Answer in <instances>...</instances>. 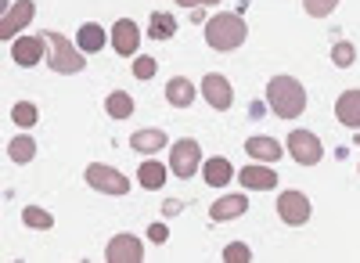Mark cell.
I'll use <instances>...</instances> for the list:
<instances>
[{
    "label": "cell",
    "instance_id": "obj_11",
    "mask_svg": "<svg viewBox=\"0 0 360 263\" xmlns=\"http://www.w3.org/2000/svg\"><path fill=\"white\" fill-rule=\"evenodd\" d=\"M141 256H144V242L137 235H115L105 249L108 263H141Z\"/></svg>",
    "mask_w": 360,
    "mask_h": 263
},
{
    "label": "cell",
    "instance_id": "obj_15",
    "mask_svg": "<svg viewBox=\"0 0 360 263\" xmlns=\"http://www.w3.org/2000/svg\"><path fill=\"white\" fill-rule=\"evenodd\" d=\"M335 120L349 130H360V91H342L335 101Z\"/></svg>",
    "mask_w": 360,
    "mask_h": 263
},
{
    "label": "cell",
    "instance_id": "obj_5",
    "mask_svg": "<svg viewBox=\"0 0 360 263\" xmlns=\"http://www.w3.org/2000/svg\"><path fill=\"white\" fill-rule=\"evenodd\" d=\"M83 177H86V184H90V188L101 191V195H127V191H130V181H127L119 169L105 166V162H90Z\"/></svg>",
    "mask_w": 360,
    "mask_h": 263
},
{
    "label": "cell",
    "instance_id": "obj_17",
    "mask_svg": "<svg viewBox=\"0 0 360 263\" xmlns=\"http://www.w3.org/2000/svg\"><path fill=\"white\" fill-rule=\"evenodd\" d=\"M245 155H252L256 162H278L281 159V144L274 137H249L245 141Z\"/></svg>",
    "mask_w": 360,
    "mask_h": 263
},
{
    "label": "cell",
    "instance_id": "obj_12",
    "mask_svg": "<svg viewBox=\"0 0 360 263\" xmlns=\"http://www.w3.org/2000/svg\"><path fill=\"white\" fill-rule=\"evenodd\" d=\"M202 98L213 105L217 112H227L234 105V91H231V79H224L220 72H209L202 79Z\"/></svg>",
    "mask_w": 360,
    "mask_h": 263
},
{
    "label": "cell",
    "instance_id": "obj_6",
    "mask_svg": "<svg viewBox=\"0 0 360 263\" xmlns=\"http://www.w3.org/2000/svg\"><path fill=\"white\" fill-rule=\"evenodd\" d=\"M288 155H292L299 166H317L321 155H324V148H321L317 134H310V130H292V134H288Z\"/></svg>",
    "mask_w": 360,
    "mask_h": 263
},
{
    "label": "cell",
    "instance_id": "obj_22",
    "mask_svg": "<svg viewBox=\"0 0 360 263\" xmlns=\"http://www.w3.org/2000/svg\"><path fill=\"white\" fill-rule=\"evenodd\" d=\"M173 33H176V18L169 11H155L148 18V37L152 40H173Z\"/></svg>",
    "mask_w": 360,
    "mask_h": 263
},
{
    "label": "cell",
    "instance_id": "obj_4",
    "mask_svg": "<svg viewBox=\"0 0 360 263\" xmlns=\"http://www.w3.org/2000/svg\"><path fill=\"white\" fill-rule=\"evenodd\" d=\"M198 166H202V148H198V141H195V137L173 141V155H169L173 177L188 181V177H195V173H198Z\"/></svg>",
    "mask_w": 360,
    "mask_h": 263
},
{
    "label": "cell",
    "instance_id": "obj_28",
    "mask_svg": "<svg viewBox=\"0 0 360 263\" xmlns=\"http://www.w3.org/2000/svg\"><path fill=\"white\" fill-rule=\"evenodd\" d=\"M353 58H356V51H353V44H346V40H339V44L332 47V62H335L339 69H349V65H353Z\"/></svg>",
    "mask_w": 360,
    "mask_h": 263
},
{
    "label": "cell",
    "instance_id": "obj_13",
    "mask_svg": "<svg viewBox=\"0 0 360 263\" xmlns=\"http://www.w3.org/2000/svg\"><path fill=\"white\" fill-rule=\"evenodd\" d=\"M238 181L249 191H270V188H278V173L270 169V162H252L245 169H238Z\"/></svg>",
    "mask_w": 360,
    "mask_h": 263
},
{
    "label": "cell",
    "instance_id": "obj_14",
    "mask_svg": "<svg viewBox=\"0 0 360 263\" xmlns=\"http://www.w3.org/2000/svg\"><path fill=\"white\" fill-rule=\"evenodd\" d=\"M245 210H249L245 195H224V198H217L213 206H209V217H213V224H227V220H238Z\"/></svg>",
    "mask_w": 360,
    "mask_h": 263
},
{
    "label": "cell",
    "instance_id": "obj_16",
    "mask_svg": "<svg viewBox=\"0 0 360 263\" xmlns=\"http://www.w3.org/2000/svg\"><path fill=\"white\" fill-rule=\"evenodd\" d=\"M202 177H205L209 188H224V184H231V177H234V166H231L224 155H213V159L202 162Z\"/></svg>",
    "mask_w": 360,
    "mask_h": 263
},
{
    "label": "cell",
    "instance_id": "obj_9",
    "mask_svg": "<svg viewBox=\"0 0 360 263\" xmlns=\"http://www.w3.org/2000/svg\"><path fill=\"white\" fill-rule=\"evenodd\" d=\"M108 44L115 47V54H137V47H141V25L134 22V18H119L115 25H112V33H108Z\"/></svg>",
    "mask_w": 360,
    "mask_h": 263
},
{
    "label": "cell",
    "instance_id": "obj_8",
    "mask_svg": "<svg viewBox=\"0 0 360 263\" xmlns=\"http://www.w3.org/2000/svg\"><path fill=\"white\" fill-rule=\"evenodd\" d=\"M278 217L288 224V227H303L310 220V198L303 191H285L278 198Z\"/></svg>",
    "mask_w": 360,
    "mask_h": 263
},
{
    "label": "cell",
    "instance_id": "obj_24",
    "mask_svg": "<svg viewBox=\"0 0 360 263\" xmlns=\"http://www.w3.org/2000/svg\"><path fill=\"white\" fill-rule=\"evenodd\" d=\"M8 155L18 162V166H25V162H33V155H37V141L29 137V134H18L11 144H8Z\"/></svg>",
    "mask_w": 360,
    "mask_h": 263
},
{
    "label": "cell",
    "instance_id": "obj_23",
    "mask_svg": "<svg viewBox=\"0 0 360 263\" xmlns=\"http://www.w3.org/2000/svg\"><path fill=\"white\" fill-rule=\"evenodd\" d=\"M105 112L112 115V120H130V115H134V98L127 91H112L105 98Z\"/></svg>",
    "mask_w": 360,
    "mask_h": 263
},
{
    "label": "cell",
    "instance_id": "obj_7",
    "mask_svg": "<svg viewBox=\"0 0 360 263\" xmlns=\"http://www.w3.org/2000/svg\"><path fill=\"white\" fill-rule=\"evenodd\" d=\"M33 15H37L33 0H15V4L4 11V18H0V40H15L22 29L33 22Z\"/></svg>",
    "mask_w": 360,
    "mask_h": 263
},
{
    "label": "cell",
    "instance_id": "obj_10",
    "mask_svg": "<svg viewBox=\"0 0 360 263\" xmlns=\"http://www.w3.org/2000/svg\"><path fill=\"white\" fill-rule=\"evenodd\" d=\"M44 54H47V40H44V37L18 33V37L11 40V58H15L18 65H25V69H33Z\"/></svg>",
    "mask_w": 360,
    "mask_h": 263
},
{
    "label": "cell",
    "instance_id": "obj_31",
    "mask_svg": "<svg viewBox=\"0 0 360 263\" xmlns=\"http://www.w3.org/2000/svg\"><path fill=\"white\" fill-rule=\"evenodd\" d=\"M166 238H169V227H166V224H152V227H148V242L162 245Z\"/></svg>",
    "mask_w": 360,
    "mask_h": 263
},
{
    "label": "cell",
    "instance_id": "obj_1",
    "mask_svg": "<svg viewBox=\"0 0 360 263\" xmlns=\"http://www.w3.org/2000/svg\"><path fill=\"white\" fill-rule=\"evenodd\" d=\"M266 105L278 120H299L307 112V86L295 76H274L266 83Z\"/></svg>",
    "mask_w": 360,
    "mask_h": 263
},
{
    "label": "cell",
    "instance_id": "obj_32",
    "mask_svg": "<svg viewBox=\"0 0 360 263\" xmlns=\"http://www.w3.org/2000/svg\"><path fill=\"white\" fill-rule=\"evenodd\" d=\"M173 4H180V8H213V4H220V0H173Z\"/></svg>",
    "mask_w": 360,
    "mask_h": 263
},
{
    "label": "cell",
    "instance_id": "obj_27",
    "mask_svg": "<svg viewBox=\"0 0 360 263\" xmlns=\"http://www.w3.org/2000/svg\"><path fill=\"white\" fill-rule=\"evenodd\" d=\"M335 8H339V0H303V11L310 18H328Z\"/></svg>",
    "mask_w": 360,
    "mask_h": 263
},
{
    "label": "cell",
    "instance_id": "obj_20",
    "mask_svg": "<svg viewBox=\"0 0 360 263\" xmlns=\"http://www.w3.org/2000/svg\"><path fill=\"white\" fill-rule=\"evenodd\" d=\"M130 148L141 152V155H155V152L166 148V134H162V130H137V134L130 137Z\"/></svg>",
    "mask_w": 360,
    "mask_h": 263
},
{
    "label": "cell",
    "instance_id": "obj_19",
    "mask_svg": "<svg viewBox=\"0 0 360 263\" xmlns=\"http://www.w3.org/2000/svg\"><path fill=\"white\" fill-rule=\"evenodd\" d=\"M166 101H169L173 108H188V105L195 101V83L184 79V76H173V79L166 83Z\"/></svg>",
    "mask_w": 360,
    "mask_h": 263
},
{
    "label": "cell",
    "instance_id": "obj_2",
    "mask_svg": "<svg viewBox=\"0 0 360 263\" xmlns=\"http://www.w3.org/2000/svg\"><path fill=\"white\" fill-rule=\"evenodd\" d=\"M245 37H249V25L242 15L224 11V15H213L205 22V44L213 51H238L245 44Z\"/></svg>",
    "mask_w": 360,
    "mask_h": 263
},
{
    "label": "cell",
    "instance_id": "obj_29",
    "mask_svg": "<svg viewBox=\"0 0 360 263\" xmlns=\"http://www.w3.org/2000/svg\"><path fill=\"white\" fill-rule=\"evenodd\" d=\"M224 259H227V263H249V259H252V249H249L245 242H231V245L224 249Z\"/></svg>",
    "mask_w": 360,
    "mask_h": 263
},
{
    "label": "cell",
    "instance_id": "obj_26",
    "mask_svg": "<svg viewBox=\"0 0 360 263\" xmlns=\"http://www.w3.org/2000/svg\"><path fill=\"white\" fill-rule=\"evenodd\" d=\"M37 120H40V112H37L33 101H18V105L11 108V123H15V127H37Z\"/></svg>",
    "mask_w": 360,
    "mask_h": 263
},
{
    "label": "cell",
    "instance_id": "obj_33",
    "mask_svg": "<svg viewBox=\"0 0 360 263\" xmlns=\"http://www.w3.org/2000/svg\"><path fill=\"white\" fill-rule=\"evenodd\" d=\"M176 210H180V202H166V206H162V213H166V217H173Z\"/></svg>",
    "mask_w": 360,
    "mask_h": 263
},
{
    "label": "cell",
    "instance_id": "obj_30",
    "mask_svg": "<svg viewBox=\"0 0 360 263\" xmlns=\"http://www.w3.org/2000/svg\"><path fill=\"white\" fill-rule=\"evenodd\" d=\"M155 72H159V65H155V58H148V54L134 58V76H137V79H152Z\"/></svg>",
    "mask_w": 360,
    "mask_h": 263
},
{
    "label": "cell",
    "instance_id": "obj_3",
    "mask_svg": "<svg viewBox=\"0 0 360 263\" xmlns=\"http://www.w3.org/2000/svg\"><path fill=\"white\" fill-rule=\"evenodd\" d=\"M47 40V65L54 72H62V76H72L83 69V51L72 47L62 33H54V29H47V33H40Z\"/></svg>",
    "mask_w": 360,
    "mask_h": 263
},
{
    "label": "cell",
    "instance_id": "obj_25",
    "mask_svg": "<svg viewBox=\"0 0 360 263\" xmlns=\"http://www.w3.org/2000/svg\"><path fill=\"white\" fill-rule=\"evenodd\" d=\"M22 224L33 227V231H51L54 227V217L47 210H40V206H25L22 210Z\"/></svg>",
    "mask_w": 360,
    "mask_h": 263
},
{
    "label": "cell",
    "instance_id": "obj_18",
    "mask_svg": "<svg viewBox=\"0 0 360 263\" xmlns=\"http://www.w3.org/2000/svg\"><path fill=\"white\" fill-rule=\"evenodd\" d=\"M76 44H79L83 54H98V51L108 44V37H105V29H101L98 22H83L79 33H76Z\"/></svg>",
    "mask_w": 360,
    "mask_h": 263
},
{
    "label": "cell",
    "instance_id": "obj_21",
    "mask_svg": "<svg viewBox=\"0 0 360 263\" xmlns=\"http://www.w3.org/2000/svg\"><path fill=\"white\" fill-rule=\"evenodd\" d=\"M166 173H169V166H162V162H155V159H144L141 169H137V181H141L148 191H159V188L166 184Z\"/></svg>",
    "mask_w": 360,
    "mask_h": 263
}]
</instances>
